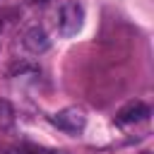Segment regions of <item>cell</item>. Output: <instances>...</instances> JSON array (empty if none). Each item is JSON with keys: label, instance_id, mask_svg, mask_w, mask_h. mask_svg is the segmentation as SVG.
<instances>
[{"label": "cell", "instance_id": "obj_2", "mask_svg": "<svg viewBox=\"0 0 154 154\" xmlns=\"http://www.w3.org/2000/svg\"><path fill=\"white\" fill-rule=\"evenodd\" d=\"M82 22H84V10L82 5L77 2H65L60 7V19H58V29L63 36H72L82 29Z\"/></svg>", "mask_w": 154, "mask_h": 154}, {"label": "cell", "instance_id": "obj_9", "mask_svg": "<svg viewBox=\"0 0 154 154\" xmlns=\"http://www.w3.org/2000/svg\"><path fill=\"white\" fill-rule=\"evenodd\" d=\"M0 26H2V22H0Z\"/></svg>", "mask_w": 154, "mask_h": 154}, {"label": "cell", "instance_id": "obj_4", "mask_svg": "<svg viewBox=\"0 0 154 154\" xmlns=\"http://www.w3.org/2000/svg\"><path fill=\"white\" fill-rule=\"evenodd\" d=\"M147 116H149V106H147L144 101H130L128 106H123V108L118 111L116 120L123 123V125H128V123H140V120H144Z\"/></svg>", "mask_w": 154, "mask_h": 154}, {"label": "cell", "instance_id": "obj_1", "mask_svg": "<svg viewBox=\"0 0 154 154\" xmlns=\"http://www.w3.org/2000/svg\"><path fill=\"white\" fill-rule=\"evenodd\" d=\"M51 123H53V125H58L63 132L77 135V132H82V130H84V125H87V116H84V111H82V108H77V106H67V108L58 111V113L51 118Z\"/></svg>", "mask_w": 154, "mask_h": 154}, {"label": "cell", "instance_id": "obj_3", "mask_svg": "<svg viewBox=\"0 0 154 154\" xmlns=\"http://www.w3.org/2000/svg\"><path fill=\"white\" fill-rule=\"evenodd\" d=\"M22 43H24V48H26L29 53L38 55V53H46V51H48L51 38H48V34H46L41 26H31V29H26V31H24Z\"/></svg>", "mask_w": 154, "mask_h": 154}, {"label": "cell", "instance_id": "obj_5", "mask_svg": "<svg viewBox=\"0 0 154 154\" xmlns=\"http://www.w3.org/2000/svg\"><path fill=\"white\" fill-rule=\"evenodd\" d=\"M14 125V111H12V103L0 99V130H10Z\"/></svg>", "mask_w": 154, "mask_h": 154}, {"label": "cell", "instance_id": "obj_10", "mask_svg": "<svg viewBox=\"0 0 154 154\" xmlns=\"http://www.w3.org/2000/svg\"><path fill=\"white\" fill-rule=\"evenodd\" d=\"M41 2H46V0H41Z\"/></svg>", "mask_w": 154, "mask_h": 154}, {"label": "cell", "instance_id": "obj_6", "mask_svg": "<svg viewBox=\"0 0 154 154\" xmlns=\"http://www.w3.org/2000/svg\"><path fill=\"white\" fill-rule=\"evenodd\" d=\"M24 152H26V154H67V152L48 149V147H38V144H24Z\"/></svg>", "mask_w": 154, "mask_h": 154}, {"label": "cell", "instance_id": "obj_7", "mask_svg": "<svg viewBox=\"0 0 154 154\" xmlns=\"http://www.w3.org/2000/svg\"><path fill=\"white\" fill-rule=\"evenodd\" d=\"M7 154H19V152H7Z\"/></svg>", "mask_w": 154, "mask_h": 154}, {"label": "cell", "instance_id": "obj_8", "mask_svg": "<svg viewBox=\"0 0 154 154\" xmlns=\"http://www.w3.org/2000/svg\"><path fill=\"white\" fill-rule=\"evenodd\" d=\"M142 154H149V152H142Z\"/></svg>", "mask_w": 154, "mask_h": 154}]
</instances>
